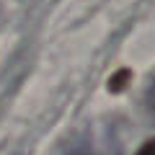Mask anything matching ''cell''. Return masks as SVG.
I'll use <instances>...</instances> for the list:
<instances>
[{"instance_id": "6da1fadb", "label": "cell", "mask_w": 155, "mask_h": 155, "mask_svg": "<svg viewBox=\"0 0 155 155\" xmlns=\"http://www.w3.org/2000/svg\"><path fill=\"white\" fill-rule=\"evenodd\" d=\"M145 104H147V111L155 116V78L150 80V85H147V93H145Z\"/></svg>"}, {"instance_id": "7a4b0ae2", "label": "cell", "mask_w": 155, "mask_h": 155, "mask_svg": "<svg viewBox=\"0 0 155 155\" xmlns=\"http://www.w3.org/2000/svg\"><path fill=\"white\" fill-rule=\"evenodd\" d=\"M65 155H96L93 150L88 147V145H78V147H72V150H67Z\"/></svg>"}]
</instances>
